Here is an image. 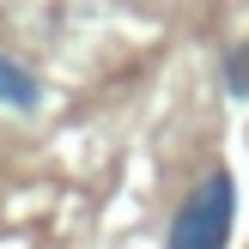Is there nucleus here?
I'll return each mask as SVG.
<instances>
[{
  "label": "nucleus",
  "mask_w": 249,
  "mask_h": 249,
  "mask_svg": "<svg viewBox=\"0 0 249 249\" xmlns=\"http://www.w3.org/2000/svg\"><path fill=\"white\" fill-rule=\"evenodd\" d=\"M231 225H237V182H231V170H207L189 189V201L170 213L164 249H225Z\"/></svg>",
  "instance_id": "nucleus-1"
},
{
  "label": "nucleus",
  "mask_w": 249,
  "mask_h": 249,
  "mask_svg": "<svg viewBox=\"0 0 249 249\" xmlns=\"http://www.w3.org/2000/svg\"><path fill=\"white\" fill-rule=\"evenodd\" d=\"M43 104V85H36L31 67H18L12 55H0V109H18V116H31V109Z\"/></svg>",
  "instance_id": "nucleus-2"
},
{
  "label": "nucleus",
  "mask_w": 249,
  "mask_h": 249,
  "mask_svg": "<svg viewBox=\"0 0 249 249\" xmlns=\"http://www.w3.org/2000/svg\"><path fill=\"white\" fill-rule=\"evenodd\" d=\"M225 85H231V97H249V43H237L225 55Z\"/></svg>",
  "instance_id": "nucleus-3"
}]
</instances>
